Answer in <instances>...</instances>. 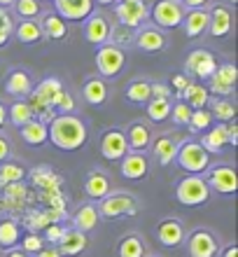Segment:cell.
Wrapping results in <instances>:
<instances>
[{
	"label": "cell",
	"mask_w": 238,
	"mask_h": 257,
	"mask_svg": "<svg viewBox=\"0 0 238 257\" xmlns=\"http://www.w3.org/2000/svg\"><path fill=\"white\" fill-rule=\"evenodd\" d=\"M47 128L52 145L63 152H77L87 143V124L77 115H56Z\"/></svg>",
	"instance_id": "obj_1"
},
{
	"label": "cell",
	"mask_w": 238,
	"mask_h": 257,
	"mask_svg": "<svg viewBox=\"0 0 238 257\" xmlns=\"http://www.w3.org/2000/svg\"><path fill=\"white\" fill-rule=\"evenodd\" d=\"M173 162H177L180 171H184L187 176H203L210 169V155L198 145V141H191V138L182 141Z\"/></svg>",
	"instance_id": "obj_2"
},
{
	"label": "cell",
	"mask_w": 238,
	"mask_h": 257,
	"mask_svg": "<svg viewBox=\"0 0 238 257\" xmlns=\"http://www.w3.org/2000/svg\"><path fill=\"white\" fill-rule=\"evenodd\" d=\"M98 215L103 220H119L124 215H136L138 213V201L136 196L129 192H110L108 196H103L98 201Z\"/></svg>",
	"instance_id": "obj_3"
},
{
	"label": "cell",
	"mask_w": 238,
	"mask_h": 257,
	"mask_svg": "<svg viewBox=\"0 0 238 257\" xmlns=\"http://www.w3.org/2000/svg\"><path fill=\"white\" fill-rule=\"evenodd\" d=\"M175 199H177V203H182V206L196 208V206L208 203V199H210V187L205 185L203 176H187L175 185Z\"/></svg>",
	"instance_id": "obj_4"
},
{
	"label": "cell",
	"mask_w": 238,
	"mask_h": 257,
	"mask_svg": "<svg viewBox=\"0 0 238 257\" xmlns=\"http://www.w3.org/2000/svg\"><path fill=\"white\" fill-rule=\"evenodd\" d=\"M94 61H96V68H98L101 77L112 80V77H117V75L124 70V66H126V54H124V47H117L115 42H105V45L98 47Z\"/></svg>",
	"instance_id": "obj_5"
},
{
	"label": "cell",
	"mask_w": 238,
	"mask_h": 257,
	"mask_svg": "<svg viewBox=\"0 0 238 257\" xmlns=\"http://www.w3.org/2000/svg\"><path fill=\"white\" fill-rule=\"evenodd\" d=\"M115 17L124 28L138 31V28L145 26V21L150 17V7H147L145 0H117Z\"/></svg>",
	"instance_id": "obj_6"
},
{
	"label": "cell",
	"mask_w": 238,
	"mask_h": 257,
	"mask_svg": "<svg viewBox=\"0 0 238 257\" xmlns=\"http://www.w3.org/2000/svg\"><path fill=\"white\" fill-rule=\"evenodd\" d=\"M184 245H187V255L189 257H217L219 252V238L215 231L205 229V227H196L184 236Z\"/></svg>",
	"instance_id": "obj_7"
},
{
	"label": "cell",
	"mask_w": 238,
	"mask_h": 257,
	"mask_svg": "<svg viewBox=\"0 0 238 257\" xmlns=\"http://www.w3.org/2000/svg\"><path fill=\"white\" fill-rule=\"evenodd\" d=\"M184 10L180 0H157L150 10V17L157 28H177L182 26Z\"/></svg>",
	"instance_id": "obj_8"
},
{
	"label": "cell",
	"mask_w": 238,
	"mask_h": 257,
	"mask_svg": "<svg viewBox=\"0 0 238 257\" xmlns=\"http://www.w3.org/2000/svg\"><path fill=\"white\" fill-rule=\"evenodd\" d=\"M205 185L210 187V192H217V194L224 196H233L238 187V176L236 169L231 164H217V166H210L208 169V176L203 178Z\"/></svg>",
	"instance_id": "obj_9"
},
{
	"label": "cell",
	"mask_w": 238,
	"mask_h": 257,
	"mask_svg": "<svg viewBox=\"0 0 238 257\" xmlns=\"http://www.w3.org/2000/svg\"><path fill=\"white\" fill-rule=\"evenodd\" d=\"M126 152H129V143H126L124 128H119V126L105 128L101 136V157L103 159H108V162H122Z\"/></svg>",
	"instance_id": "obj_10"
},
{
	"label": "cell",
	"mask_w": 238,
	"mask_h": 257,
	"mask_svg": "<svg viewBox=\"0 0 238 257\" xmlns=\"http://www.w3.org/2000/svg\"><path fill=\"white\" fill-rule=\"evenodd\" d=\"M82 31H84V40H87L89 45L101 47V45L110 42L115 26H112V21H110L105 14L94 12L91 17H87V19H84V28H82Z\"/></svg>",
	"instance_id": "obj_11"
},
{
	"label": "cell",
	"mask_w": 238,
	"mask_h": 257,
	"mask_svg": "<svg viewBox=\"0 0 238 257\" xmlns=\"http://www.w3.org/2000/svg\"><path fill=\"white\" fill-rule=\"evenodd\" d=\"M184 68L191 77H196L198 82L203 80H210V75L217 70V59L212 52L208 49H194L189 52V56L184 59Z\"/></svg>",
	"instance_id": "obj_12"
},
{
	"label": "cell",
	"mask_w": 238,
	"mask_h": 257,
	"mask_svg": "<svg viewBox=\"0 0 238 257\" xmlns=\"http://www.w3.org/2000/svg\"><path fill=\"white\" fill-rule=\"evenodd\" d=\"M182 136L177 134V131H168V134H159L157 138H152L150 143V150L154 159H157L161 166H168L177 155V148L182 145Z\"/></svg>",
	"instance_id": "obj_13"
},
{
	"label": "cell",
	"mask_w": 238,
	"mask_h": 257,
	"mask_svg": "<svg viewBox=\"0 0 238 257\" xmlns=\"http://www.w3.org/2000/svg\"><path fill=\"white\" fill-rule=\"evenodd\" d=\"M236 87V66L233 63H224L217 66V70L210 75L208 80V94H215L217 98H229Z\"/></svg>",
	"instance_id": "obj_14"
},
{
	"label": "cell",
	"mask_w": 238,
	"mask_h": 257,
	"mask_svg": "<svg viewBox=\"0 0 238 257\" xmlns=\"http://www.w3.org/2000/svg\"><path fill=\"white\" fill-rule=\"evenodd\" d=\"M233 28V10L229 5H212L208 10V33L212 38H226Z\"/></svg>",
	"instance_id": "obj_15"
},
{
	"label": "cell",
	"mask_w": 238,
	"mask_h": 257,
	"mask_svg": "<svg viewBox=\"0 0 238 257\" xmlns=\"http://www.w3.org/2000/svg\"><path fill=\"white\" fill-rule=\"evenodd\" d=\"M94 0H54L56 14L70 24H80L94 14Z\"/></svg>",
	"instance_id": "obj_16"
},
{
	"label": "cell",
	"mask_w": 238,
	"mask_h": 257,
	"mask_svg": "<svg viewBox=\"0 0 238 257\" xmlns=\"http://www.w3.org/2000/svg\"><path fill=\"white\" fill-rule=\"evenodd\" d=\"M119 171H122V176L126 180H143L147 173H150V159L145 152H126L124 159L119 162Z\"/></svg>",
	"instance_id": "obj_17"
},
{
	"label": "cell",
	"mask_w": 238,
	"mask_h": 257,
	"mask_svg": "<svg viewBox=\"0 0 238 257\" xmlns=\"http://www.w3.org/2000/svg\"><path fill=\"white\" fill-rule=\"evenodd\" d=\"M187 231H184V224L177 220V217H163L161 222L157 224V241L166 248H177L182 245Z\"/></svg>",
	"instance_id": "obj_18"
},
{
	"label": "cell",
	"mask_w": 238,
	"mask_h": 257,
	"mask_svg": "<svg viewBox=\"0 0 238 257\" xmlns=\"http://www.w3.org/2000/svg\"><path fill=\"white\" fill-rule=\"evenodd\" d=\"M166 42H168L166 35L157 26H143V28H138V33L133 35V45L140 52H147V54H157V52L166 49Z\"/></svg>",
	"instance_id": "obj_19"
},
{
	"label": "cell",
	"mask_w": 238,
	"mask_h": 257,
	"mask_svg": "<svg viewBox=\"0 0 238 257\" xmlns=\"http://www.w3.org/2000/svg\"><path fill=\"white\" fill-rule=\"evenodd\" d=\"M124 134H126V143H129V152H145V150H150V143L154 138L150 124H145L143 119L131 122L129 126L124 128Z\"/></svg>",
	"instance_id": "obj_20"
},
{
	"label": "cell",
	"mask_w": 238,
	"mask_h": 257,
	"mask_svg": "<svg viewBox=\"0 0 238 257\" xmlns=\"http://www.w3.org/2000/svg\"><path fill=\"white\" fill-rule=\"evenodd\" d=\"M5 91L10 96H14V101H17V98H26V96L33 91V77H31V73L24 70V68L10 70L5 77Z\"/></svg>",
	"instance_id": "obj_21"
},
{
	"label": "cell",
	"mask_w": 238,
	"mask_h": 257,
	"mask_svg": "<svg viewBox=\"0 0 238 257\" xmlns=\"http://www.w3.org/2000/svg\"><path fill=\"white\" fill-rule=\"evenodd\" d=\"M87 245H89L87 234H82V231H77V229H63L56 248H59L61 257H77L87 250Z\"/></svg>",
	"instance_id": "obj_22"
},
{
	"label": "cell",
	"mask_w": 238,
	"mask_h": 257,
	"mask_svg": "<svg viewBox=\"0 0 238 257\" xmlns=\"http://www.w3.org/2000/svg\"><path fill=\"white\" fill-rule=\"evenodd\" d=\"M98 222H101V215H98L96 203H91V201L82 203L80 208L73 213V229L82 231V234H91L98 227Z\"/></svg>",
	"instance_id": "obj_23"
},
{
	"label": "cell",
	"mask_w": 238,
	"mask_h": 257,
	"mask_svg": "<svg viewBox=\"0 0 238 257\" xmlns=\"http://www.w3.org/2000/svg\"><path fill=\"white\" fill-rule=\"evenodd\" d=\"M198 145L208 152V155H222L229 145H226V128L224 124H212L208 131H203L201 134V141H198Z\"/></svg>",
	"instance_id": "obj_24"
},
{
	"label": "cell",
	"mask_w": 238,
	"mask_h": 257,
	"mask_svg": "<svg viewBox=\"0 0 238 257\" xmlns=\"http://www.w3.org/2000/svg\"><path fill=\"white\" fill-rule=\"evenodd\" d=\"M19 134H21V141L26 143L28 148H42L45 143H49V128L45 122L40 119H31L28 124L19 126Z\"/></svg>",
	"instance_id": "obj_25"
},
{
	"label": "cell",
	"mask_w": 238,
	"mask_h": 257,
	"mask_svg": "<svg viewBox=\"0 0 238 257\" xmlns=\"http://www.w3.org/2000/svg\"><path fill=\"white\" fill-rule=\"evenodd\" d=\"M182 28L189 40H196L208 33V10H187L182 19Z\"/></svg>",
	"instance_id": "obj_26"
},
{
	"label": "cell",
	"mask_w": 238,
	"mask_h": 257,
	"mask_svg": "<svg viewBox=\"0 0 238 257\" xmlns=\"http://www.w3.org/2000/svg\"><path fill=\"white\" fill-rule=\"evenodd\" d=\"M84 192H87L89 199L101 201L103 196L110 194V176H108V173H103L101 169L89 171L87 180H84Z\"/></svg>",
	"instance_id": "obj_27"
},
{
	"label": "cell",
	"mask_w": 238,
	"mask_h": 257,
	"mask_svg": "<svg viewBox=\"0 0 238 257\" xmlns=\"http://www.w3.org/2000/svg\"><path fill=\"white\" fill-rule=\"evenodd\" d=\"M82 96L89 105H103L108 101L110 96V89H108V82L103 77H87L82 82Z\"/></svg>",
	"instance_id": "obj_28"
},
{
	"label": "cell",
	"mask_w": 238,
	"mask_h": 257,
	"mask_svg": "<svg viewBox=\"0 0 238 257\" xmlns=\"http://www.w3.org/2000/svg\"><path fill=\"white\" fill-rule=\"evenodd\" d=\"M40 26H42V38H47V40H63L68 35V21L61 19L56 12L45 14Z\"/></svg>",
	"instance_id": "obj_29"
},
{
	"label": "cell",
	"mask_w": 238,
	"mask_h": 257,
	"mask_svg": "<svg viewBox=\"0 0 238 257\" xmlns=\"http://www.w3.org/2000/svg\"><path fill=\"white\" fill-rule=\"evenodd\" d=\"M180 101H184L191 110H201L208 105L210 94H208V89H205L201 82H189V87L180 94Z\"/></svg>",
	"instance_id": "obj_30"
},
{
	"label": "cell",
	"mask_w": 238,
	"mask_h": 257,
	"mask_svg": "<svg viewBox=\"0 0 238 257\" xmlns=\"http://www.w3.org/2000/svg\"><path fill=\"white\" fill-rule=\"evenodd\" d=\"M14 35L17 40L24 42V45H35V42L42 40V26L38 19H21L17 26H14Z\"/></svg>",
	"instance_id": "obj_31"
},
{
	"label": "cell",
	"mask_w": 238,
	"mask_h": 257,
	"mask_svg": "<svg viewBox=\"0 0 238 257\" xmlns=\"http://www.w3.org/2000/svg\"><path fill=\"white\" fill-rule=\"evenodd\" d=\"M19 238H21L19 222L14 217H3L0 220V248L3 250H12V248H17Z\"/></svg>",
	"instance_id": "obj_32"
},
{
	"label": "cell",
	"mask_w": 238,
	"mask_h": 257,
	"mask_svg": "<svg viewBox=\"0 0 238 257\" xmlns=\"http://www.w3.org/2000/svg\"><path fill=\"white\" fill-rule=\"evenodd\" d=\"M145 252H147V245L140 234H126L117 245L119 257H145Z\"/></svg>",
	"instance_id": "obj_33"
},
{
	"label": "cell",
	"mask_w": 238,
	"mask_h": 257,
	"mask_svg": "<svg viewBox=\"0 0 238 257\" xmlns=\"http://www.w3.org/2000/svg\"><path fill=\"white\" fill-rule=\"evenodd\" d=\"M26 178V169L17 162H3L0 164V190H7L12 185H19Z\"/></svg>",
	"instance_id": "obj_34"
},
{
	"label": "cell",
	"mask_w": 238,
	"mask_h": 257,
	"mask_svg": "<svg viewBox=\"0 0 238 257\" xmlns=\"http://www.w3.org/2000/svg\"><path fill=\"white\" fill-rule=\"evenodd\" d=\"M210 105V115L212 119H217L219 124H231L236 119V105L229 98H215V101H208Z\"/></svg>",
	"instance_id": "obj_35"
},
{
	"label": "cell",
	"mask_w": 238,
	"mask_h": 257,
	"mask_svg": "<svg viewBox=\"0 0 238 257\" xmlns=\"http://www.w3.org/2000/svg\"><path fill=\"white\" fill-rule=\"evenodd\" d=\"M126 98H129L131 103H136V105H145V103L152 98V82L143 80V77L129 82V87H126Z\"/></svg>",
	"instance_id": "obj_36"
},
{
	"label": "cell",
	"mask_w": 238,
	"mask_h": 257,
	"mask_svg": "<svg viewBox=\"0 0 238 257\" xmlns=\"http://www.w3.org/2000/svg\"><path fill=\"white\" fill-rule=\"evenodd\" d=\"M33 117H35L33 108H31L28 101H24V98H17V101L7 108V122H12L14 126H24V124H28Z\"/></svg>",
	"instance_id": "obj_37"
},
{
	"label": "cell",
	"mask_w": 238,
	"mask_h": 257,
	"mask_svg": "<svg viewBox=\"0 0 238 257\" xmlns=\"http://www.w3.org/2000/svg\"><path fill=\"white\" fill-rule=\"evenodd\" d=\"M170 98H150L145 103V110H147V119L150 122H166L170 117Z\"/></svg>",
	"instance_id": "obj_38"
},
{
	"label": "cell",
	"mask_w": 238,
	"mask_h": 257,
	"mask_svg": "<svg viewBox=\"0 0 238 257\" xmlns=\"http://www.w3.org/2000/svg\"><path fill=\"white\" fill-rule=\"evenodd\" d=\"M212 124H215V119H212L210 110L201 108V110H191V117H189V122H187V126H189L191 131H196V134H203Z\"/></svg>",
	"instance_id": "obj_39"
},
{
	"label": "cell",
	"mask_w": 238,
	"mask_h": 257,
	"mask_svg": "<svg viewBox=\"0 0 238 257\" xmlns=\"http://www.w3.org/2000/svg\"><path fill=\"white\" fill-rule=\"evenodd\" d=\"M12 7H14V14L21 17V19H38L42 12L38 0H17Z\"/></svg>",
	"instance_id": "obj_40"
},
{
	"label": "cell",
	"mask_w": 238,
	"mask_h": 257,
	"mask_svg": "<svg viewBox=\"0 0 238 257\" xmlns=\"http://www.w3.org/2000/svg\"><path fill=\"white\" fill-rule=\"evenodd\" d=\"M54 110H56V115H75V110H77L75 96L63 89L61 94H59V98H56V103H54Z\"/></svg>",
	"instance_id": "obj_41"
},
{
	"label": "cell",
	"mask_w": 238,
	"mask_h": 257,
	"mask_svg": "<svg viewBox=\"0 0 238 257\" xmlns=\"http://www.w3.org/2000/svg\"><path fill=\"white\" fill-rule=\"evenodd\" d=\"M14 35V21L7 10H0V49L5 47L10 38Z\"/></svg>",
	"instance_id": "obj_42"
},
{
	"label": "cell",
	"mask_w": 238,
	"mask_h": 257,
	"mask_svg": "<svg viewBox=\"0 0 238 257\" xmlns=\"http://www.w3.org/2000/svg\"><path fill=\"white\" fill-rule=\"evenodd\" d=\"M189 117H191V108L184 101H177L175 105H170V117H168V119H173L175 124H180V126H182V124L189 122Z\"/></svg>",
	"instance_id": "obj_43"
},
{
	"label": "cell",
	"mask_w": 238,
	"mask_h": 257,
	"mask_svg": "<svg viewBox=\"0 0 238 257\" xmlns=\"http://www.w3.org/2000/svg\"><path fill=\"white\" fill-rule=\"evenodd\" d=\"M21 241V250L26 252V255H35L38 250H42V245H45V238L38 236V234H26Z\"/></svg>",
	"instance_id": "obj_44"
},
{
	"label": "cell",
	"mask_w": 238,
	"mask_h": 257,
	"mask_svg": "<svg viewBox=\"0 0 238 257\" xmlns=\"http://www.w3.org/2000/svg\"><path fill=\"white\" fill-rule=\"evenodd\" d=\"M63 229H66V227H61L59 222H52L47 229H45V241H47L49 245H56L59 238H61V234H63Z\"/></svg>",
	"instance_id": "obj_45"
},
{
	"label": "cell",
	"mask_w": 238,
	"mask_h": 257,
	"mask_svg": "<svg viewBox=\"0 0 238 257\" xmlns=\"http://www.w3.org/2000/svg\"><path fill=\"white\" fill-rule=\"evenodd\" d=\"M115 40L117 47H122L124 42L129 45V42H133V31H129V28H117V31H112V38H110V42Z\"/></svg>",
	"instance_id": "obj_46"
},
{
	"label": "cell",
	"mask_w": 238,
	"mask_h": 257,
	"mask_svg": "<svg viewBox=\"0 0 238 257\" xmlns=\"http://www.w3.org/2000/svg\"><path fill=\"white\" fill-rule=\"evenodd\" d=\"M189 82H191V80H189V77H187L184 73H175L173 77H170V87L175 89L177 94H182L184 89L189 87Z\"/></svg>",
	"instance_id": "obj_47"
},
{
	"label": "cell",
	"mask_w": 238,
	"mask_h": 257,
	"mask_svg": "<svg viewBox=\"0 0 238 257\" xmlns=\"http://www.w3.org/2000/svg\"><path fill=\"white\" fill-rule=\"evenodd\" d=\"M152 98H170V87L163 82H152Z\"/></svg>",
	"instance_id": "obj_48"
},
{
	"label": "cell",
	"mask_w": 238,
	"mask_h": 257,
	"mask_svg": "<svg viewBox=\"0 0 238 257\" xmlns=\"http://www.w3.org/2000/svg\"><path fill=\"white\" fill-rule=\"evenodd\" d=\"M12 155V145H10V138H7L3 131H0V164L7 162Z\"/></svg>",
	"instance_id": "obj_49"
},
{
	"label": "cell",
	"mask_w": 238,
	"mask_h": 257,
	"mask_svg": "<svg viewBox=\"0 0 238 257\" xmlns=\"http://www.w3.org/2000/svg\"><path fill=\"white\" fill-rule=\"evenodd\" d=\"M224 128H226V145L229 148H236L238 145V126L236 124H224Z\"/></svg>",
	"instance_id": "obj_50"
},
{
	"label": "cell",
	"mask_w": 238,
	"mask_h": 257,
	"mask_svg": "<svg viewBox=\"0 0 238 257\" xmlns=\"http://www.w3.org/2000/svg\"><path fill=\"white\" fill-rule=\"evenodd\" d=\"M180 3H182L184 10H205V5L210 0H180Z\"/></svg>",
	"instance_id": "obj_51"
},
{
	"label": "cell",
	"mask_w": 238,
	"mask_h": 257,
	"mask_svg": "<svg viewBox=\"0 0 238 257\" xmlns=\"http://www.w3.org/2000/svg\"><path fill=\"white\" fill-rule=\"evenodd\" d=\"M35 257H61V252L56 245H42V250L35 252Z\"/></svg>",
	"instance_id": "obj_52"
},
{
	"label": "cell",
	"mask_w": 238,
	"mask_h": 257,
	"mask_svg": "<svg viewBox=\"0 0 238 257\" xmlns=\"http://www.w3.org/2000/svg\"><path fill=\"white\" fill-rule=\"evenodd\" d=\"M222 257H238V245L236 243H229L224 250H222Z\"/></svg>",
	"instance_id": "obj_53"
},
{
	"label": "cell",
	"mask_w": 238,
	"mask_h": 257,
	"mask_svg": "<svg viewBox=\"0 0 238 257\" xmlns=\"http://www.w3.org/2000/svg\"><path fill=\"white\" fill-rule=\"evenodd\" d=\"M5 124H7V105L0 101V131L5 128Z\"/></svg>",
	"instance_id": "obj_54"
},
{
	"label": "cell",
	"mask_w": 238,
	"mask_h": 257,
	"mask_svg": "<svg viewBox=\"0 0 238 257\" xmlns=\"http://www.w3.org/2000/svg\"><path fill=\"white\" fill-rule=\"evenodd\" d=\"M5 257H31V255H26V252L21 250V248H12V250H7Z\"/></svg>",
	"instance_id": "obj_55"
},
{
	"label": "cell",
	"mask_w": 238,
	"mask_h": 257,
	"mask_svg": "<svg viewBox=\"0 0 238 257\" xmlns=\"http://www.w3.org/2000/svg\"><path fill=\"white\" fill-rule=\"evenodd\" d=\"M14 3H17V0H0V10H10Z\"/></svg>",
	"instance_id": "obj_56"
},
{
	"label": "cell",
	"mask_w": 238,
	"mask_h": 257,
	"mask_svg": "<svg viewBox=\"0 0 238 257\" xmlns=\"http://www.w3.org/2000/svg\"><path fill=\"white\" fill-rule=\"evenodd\" d=\"M94 3H98V5H103V7H108V5H115L117 0H94Z\"/></svg>",
	"instance_id": "obj_57"
},
{
	"label": "cell",
	"mask_w": 238,
	"mask_h": 257,
	"mask_svg": "<svg viewBox=\"0 0 238 257\" xmlns=\"http://www.w3.org/2000/svg\"><path fill=\"white\" fill-rule=\"evenodd\" d=\"M229 3V7H233V5H238V0H226Z\"/></svg>",
	"instance_id": "obj_58"
},
{
	"label": "cell",
	"mask_w": 238,
	"mask_h": 257,
	"mask_svg": "<svg viewBox=\"0 0 238 257\" xmlns=\"http://www.w3.org/2000/svg\"><path fill=\"white\" fill-rule=\"evenodd\" d=\"M38 3H52V0H38Z\"/></svg>",
	"instance_id": "obj_59"
}]
</instances>
